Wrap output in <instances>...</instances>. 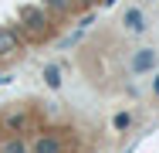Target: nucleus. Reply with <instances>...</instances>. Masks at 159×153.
<instances>
[{
	"label": "nucleus",
	"mask_w": 159,
	"mask_h": 153,
	"mask_svg": "<svg viewBox=\"0 0 159 153\" xmlns=\"http://www.w3.org/2000/svg\"><path fill=\"white\" fill-rule=\"evenodd\" d=\"M10 51H17V31H0V55H10Z\"/></svg>",
	"instance_id": "1"
},
{
	"label": "nucleus",
	"mask_w": 159,
	"mask_h": 153,
	"mask_svg": "<svg viewBox=\"0 0 159 153\" xmlns=\"http://www.w3.org/2000/svg\"><path fill=\"white\" fill-rule=\"evenodd\" d=\"M152 65H156V55H152V51H139L135 61H132V72H149Z\"/></svg>",
	"instance_id": "2"
},
{
	"label": "nucleus",
	"mask_w": 159,
	"mask_h": 153,
	"mask_svg": "<svg viewBox=\"0 0 159 153\" xmlns=\"http://www.w3.org/2000/svg\"><path fill=\"white\" fill-rule=\"evenodd\" d=\"M34 153H61V143H58L54 136H41V140L34 143Z\"/></svg>",
	"instance_id": "3"
},
{
	"label": "nucleus",
	"mask_w": 159,
	"mask_h": 153,
	"mask_svg": "<svg viewBox=\"0 0 159 153\" xmlns=\"http://www.w3.org/2000/svg\"><path fill=\"white\" fill-rule=\"evenodd\" d=\"M122 24H125L129 31H142V27H146V24H142V14H139V10H125V14H122Z\"/></svg>",
	"instance_id": "4"
},
{
	"label": "nucleus",
	"mask_w": 159,
	"mask_h": 153,
	"mask_svg": "<svg viewBox=\"0 0 159 153\" xmlns=\"http://www.w3.org/2000/svg\"><path fill=\"white\" fill-rule=\"evenodd\" d=\"M44 78H48V85H51V89H58V85H61V75H58V68H51V65L44 68Z\"/></svg>",
	"instance_id": "5"
},
{
	"label": "nucleus",
	"mask_w": 159,
	"mask_h": 153,
	"mask_svg": "<svg viewBox=\"0 0 159 153\" xmlns=\"http://www.w3.org/2000/svg\"><path fill=\"white\" fill-rule=\"evenodd\" d=\"M129 122H132L129 112H119V116H115V126H119V129H129Z\"/></svg>",
	"instance_id": "6"
}]
</instances>
